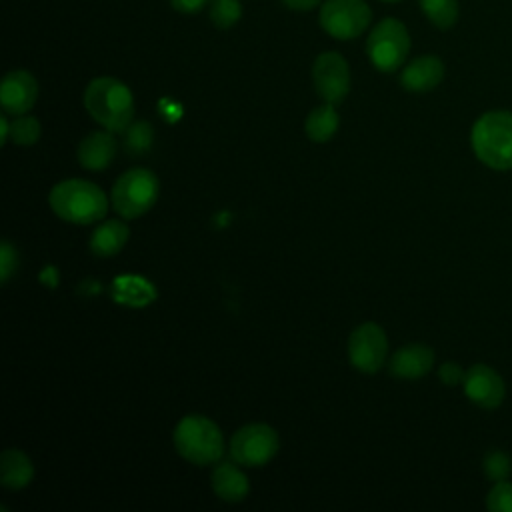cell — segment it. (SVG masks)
<instances>
[{
	"label": "cell",
	"mask_w": 512,
	"mask_h": 512,
	"mask_svg": "<svg viewBox=\"0 0 512 512\" xmlns=\"http://www.w3.org/2000/svg\"><path fill=\"white\" fill-rule=\"evenodd\" d=\"M160 182L148 168H130L112 186V206L122 218H138L146 214L158 200Z\"/></svg>",
	"instance_id": "5"
},
{
	"label": "cell",
	"mask_w": 512,
	"mask_h": 512,
	"mask_svg": "<svg viewBox=\"0 0 512 512\" xmlns=\"http://www.w3.org/2000/svg\"><path fill=\"white\" fill-rule=\"evenodd\" d=\"M174 448L184 460L196 466H208L222 458L224 438L210 418L188 414L174 428Z\"/></svg>",
	"instance_id": "4"
},
{
	"label": "cell",
	"mask_w": 512,
	"mask_h": 512,
	"mask_svg": "<svg viewBox=\"0 0 512 512\" xmlns=\"http://www.w3.org/2000/svg\"><path fill=\"white\" fill-rule=\"evenodd\" d=\"M54 214L70 224H94L108 212V198L100 186L88 180L70 178L58 182L50 196Z\"/></svg>",
	"instance_id": "2"
},
{
	"label": "cell",
	"mask_w": 512,
	"mask_h": 512,
	"mask_svg": "<svg viewBox=\"0 0 512 512\" xmlns=\"http://www.w3.org/2000/svg\"><path fill=\"white\" fill-rule=\"evenodd\" d=\"M486 508L492 512H512V482H494L486 496Z\"/></svg>",
	"instance_id": "25"
},
{
	"label": "cell",
	"mask_w": 512,
	"mask_h": 512,
	"mask_svg": "<svg viewBox=\"0 0 512 512\" xmlns=\"http://www.w3.org/2000/svg\"><path fill=\"white\" fill-rule=\"evenodd\" d=\"M372 20V10L364 0H328L320 8L318 22L336 40L360 36Z\"/></svg>",
	"instance_id": "7"
},
{
	"label": "cell",
	"mask_w": 512,
	"mask_h": 512,
	"mask_svg": "<svg viewBox=\"0 0 512 512\" xmlns=\"http://www.w3.org/2000/svg\"><path fill=\"white\" fill-rule=\"evenodd\" d=\"M170 4L182 14H196L208 4V0H170Z\"/></svg>",
	"instance_id": "28"
},
{
	"label": "cell",
	"mask_w": 512,
	"mask_h": 512,
	"mask_svg": "<svg viewBox=\"0 0 512 512\" xmlns=\"http://www.w3.org/2000/svg\"><path fill=\"white\" fill-rule=\"evenodd\" d=\"M32 476H34V466L24 452H20L16 448H8L2 452V456H0L2 486L10 488V490H20L30 484Z\"/></svg>",
	"instance_id": "18"
},
{
	"label": "cell",
	"mask_w": 512,
	"mask_h": 512,
	"mask_svg": "<svg viewBox=\"0 0 512 512\" xmlns=\"http://www.w3.org/2000/svg\"><path fill=\"white\" fill-rule=\"evenodd\" d=\"M18 146H32L40 138V122L34 116L20 114L12 124H10V134H8Z\"/></svg>",
	"instance_id": "23"
},
{
	"label": "cell",
	"mask_w": 512,
	"mask_h": 512,
	"mask_svg": "<svg viewBox=\"0 0 512 512\" xmlns=\"http://www.w3.org/2000/svg\"><path fill=\"white\" fill-rule=\"evenodd\" d=\"M410 52V34L396 18H382L368 34L366 54L380 72L398 70Z\"/></svg>",
	"instance_id": "6"
},
{
	"label": "cell",
	"mask_w": 512,
	"mask_h": 512,
	"mask_svg": "<svg viewBox=\"0 0 512 512\" xmlns=\"http://www.w3.org/2000/svg\"><path fill=\"white\" fill-rule=\"evenodd\" d=\"M444 78V64L434 54H424L414 58L404 66L400 74V84L408 92H428L436 88Z\"/></svg>",
	"instance_id": "13"
},
{
	"label": "cell",
	"mask_w": 512,
	"mask_h": 512,
	"mask_svg": "<svg viewBox=\"0 0 512 512\" xmlns=\"http://www.w3.org/2000/svg\"><path fill=\"white\" fill-rule=\"evenodd\" d=\"M482 468L486 478L492 482H502L512 474V458L502 450H490L482 460Z\"/></svg>",
	"instance_id": "24"
},
{
	"label": "cell",
	"mask_w": 512,
	"mask_h": 512,
	"mask_svg": "<svg viewBox=\"0 0 512 512\" xmlns=\"http://www.w3.org/2000/svg\"><path fill=\"white\" fill-rule=\"evenodd\" d=\"M88 114L110 132H124L132 124L134 96L130 88L110 76L94 78L84 92Z\"/></svg>",
	"instance_id": "1"
},
{
	"label": "cell",
	"mask_w": 512,
	"mask_h": 512,
	"mask_svg": "<svg viewBox=\"0 0 512 512\" xmlns=\"http://www.w3.org/2000/svg\"><path fill=\"white\" fill-rule=\"evenodd\" d=\"M386 352V332L374 322L360 324L348 338V360L364 374L378 372L386 360Z\"/></svg>",
	"instance_id": "9"
},
{
	"label": "cell",
	"mask_w": 512,
	"mask_h": 512,
	"mask_svg": "<svg viewBox=\"0 0 512 512\" xmlns=\"http://www.w3.org/2000/svg\"><path fill=\"white\" fill-rule=\"evenodd\" d=\"M114 154H116V140L110 130L90 132L78 144V150H76L78 162L86 170H104L114 160Z\"/></svg>",
	"instance_id": "15"
},
{
	"label": "cell",
	"mask_w": 512,
	"mask_h": 512,
	"mask_svg": "<svg viewBox=\"0 0 512 512\" xmlns=\"http://www.w3.org/2000/svg\"><path fill=\"white\" fill-rule=\"evenodd\" d=\"M418 4L426 18L442 30L452 28L458 20V0H418Z\"/></svg>",
	"instance_id": "21"
},
{
	"label": "cell",
	"mask_w": 512,
	"mask_h": 512,
	"mask_svg": "<svg viewBox=\"0 0 512 512\" xmlns=\"http://www.w3.org/2000/svg\"><path fill=\"white\" fill-rule=\"evenodd\" d=\"M338 124H340V118H338V112H336L334 104L326 102L322 106H316L308 114V118L304 122V130H306L310 140L326 142L336 134Z\"/></svg>",
	"instance_id": "19"
},
{
	"label": "cell",
	"mask_w": 512,
	"mask_h": 512,
	"mask_svg": "<svg viewBox=\"0 0 512 512\" xmlns=\"http://www.w3.org/2000/svg\"><path fill=\"white\" fill-rule=\"evenodd\" d=\"M312 80L324 102L340 104L350 92V68L342 54L322 52L312 66Z\"/></svg>",
	"instance_id": "10"
},
{
	"label": "cell",
	"mask_w": 512,
	"mask_h": 512,
	"mask_svg": "<svg viewBox=\"0 0 512 512\" xmlns=\"http://www.w3.org/2000/svg\"><path fill=\"white\" fill-rule=\"evenodd\" d=\"M464 376L466 372L460 368V364L456 362H444L440 368H438V378L446 384V386H456V384H462L464 382Z\"/></svg>",
	"instance_id": "27"
},
{
	"label": "cell",
	"mask_w": 512,
	"mask_h": 512,
	"mask_svg": "<svg viewBox=\"0 0 512 512\" xmlns=\"http://www.w3.org/2000/svg\"><path fill=\"white\" fill-rule=\"evenodd\" d=\"M462 386H464V394L468 396V400L480 408L500 406L504 400V394H506L502 376L488 364L470 366L466 370Z\"/></svg>",
	"instance_id": "11"
},
{
	"label": "cell",
	"mask_w": 512,
	"mask_h": 512,
	"mask_svg": "<svg viewBox=\"0 0 512 512\" xmlns=\"http://www.w3.org/2000/svg\"><path fill=\"white\" fill-rule=\"evenodd\" d=\"M16 266H18L16 250L8 240H4L0 246V280L8 282V278L16 272Z\"/></svg>",
	"instance_id": "26"
},
{
	"label": "cell",
	"mask_w": 512,
	"mask_h": 512,
	"mask_svg": "<svg viewBox=\"0 0 512 512\" xmlns=\"http://www.w3.org/2000/svg\"><path fill=\"white\" fill-rule=\"evenodd\" d=\"M278 452V434L268 424H246L230 438V456L242 466H264Z\"/></svg>",
	"instance_id": "8"
},
{
	"label": "cell",
	"mask_w": 512,
	"mask_h": 512,
	"mask_svg": "<svg viewBox=\"0 0 512 512\" xmlns=\"http://www.w3.org/2000/svg\"><path fill=\"white\" fill-rule=\"evenodd\" d=\"M212 488L218 498L226 502H240L246 498L250 484L246 474L234 462H220L212 472Z\"/></svg>",
	"instance_id": "16"
},
{
	"label": "cell",
	"mask_w": 512,
	"mask_h": 512,
	"mask_svg": "<svg viewBox=\"0 0 512 512\" xmlns=\"http://www.w3.org/2000/svg\"><path fill=\"white\" fill-rule=\"evenodd\" d=\"M38 98L36 78L26 70H12L0 84V104L6 114H26Z\"/></svg>",
	"instance_id": "12"
},
{
	"label": "cell",
	"mask_w": 512,
	"mask_h": 512,
	"mask_svg": "<svg viewBox=\"0 0 512 512\" xmlns=\"http://www.w3.org/2000/svg\"><path fill=\"white\" fill-rule=\"evenodd\" d=\"M208 14L216 28L226 30V28H232L240 20L242 4H240V0H210Z\"/></svg>",
	"instance_id": "22"
},
{
	"label": "cell",
	"mask_w": 512,
	"mask_h": 512,
	"mask_svg": "<svg viewBox=\"0 0 512 512\" xmlns=\"http://www.w3.org/2000/svg\"><path fill=\"white\" fill-rule=\"evenodd\" d=\"M476 158L494 170L512 168V112L490 110L482 114L470 132Z\"/></svg>",
	"instance_id": "3"
},
{
	"label": "cell",
	"mask_w": 512,
	"mask_h": 512,
	"mask_svg": "<svg viewBox=\"0 0 512 512\" xmlns=\"http://www.w3.org/2000/svg\"><path fill=\"white\" fill-rule=\"evenodd\" d=\"M434 366V350L426 344H408L390 358V372L398 378H420Z\"/></svg>",
	"instance_id": "14"
},
{
	"label": "cell",
	"mask_w": 512,
	"mask_h": 512,
	"mask_svg": "<svg viewBox=\"0 0 512 512\" xmlns=\"http://www.w3.org/2000/svg\"><path fill=\"white\" fill-rule=\"evenodd\" d=\"M128 236L130 230L122 220H106L94 228L90 236V250L100 258H110L124 248Z\"/></svg>",
	"instance_id": "17"
},
{
	"label": "cell",
	"mask_w": 512,
	"mask_h": 512,
	"mask_svg": "<svg viewBox=\"0 0 512 512\" xmlns=\"http://www.w3.org/2000/svg\"><path fill=\"white\" fill-rule=\"evenodd\" d=\"M154 142V128L150 122L138 120L132 122L124 132H122V148L130 156H144Z\"/></svg>",
	"instance_id": "20"
},
{
	"label": "cell",
	"mask_w": 512,
	"mask_h": 512,
	"mask_svg": "<svg viewBox=\"0 0 512 512\" xmlns=\"http://www.w3.org/2000/svg\"><path fill=\"white\" fill-rule=\"evenodd\" d=\"M282 4L290 10H296V12H304V10H312L320 4V0H282Z\"/></svg>",
	"instance_id": "29"
},
{
	"label": "cell",
	"mask_w": 512,
	"mask_h": 512,
	"mask_svg": "<svg viewBox=\"0 0 512 512\" xmlns=\"http://www.w3.org/2000/svg\"><path fill=\"white\" fill-rule=\"evenodd\" d=\"M384 2H398V0H384Z\"/></svg>",
	"instance_id": "30"
}]
</instances>
